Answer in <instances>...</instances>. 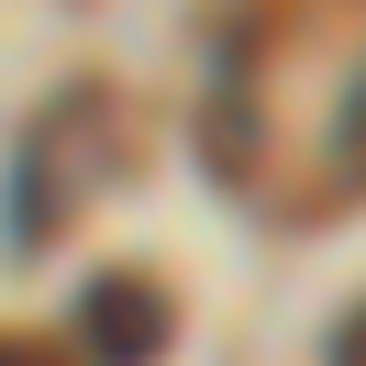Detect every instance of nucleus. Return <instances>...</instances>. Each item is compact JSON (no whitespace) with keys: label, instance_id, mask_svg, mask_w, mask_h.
Listing matches in <instances>:
<instances>
[{"label":"nucleus","instance_id":"f257e3e1","mask_svg":"<svg viewBox=\"0 0 366 366\" xmlns=\"http://www.w3.org/2000/svg\"><path fill=\"white\" fill-rule=\"evenodd\" d=\"M112 167H122V112H112V89L45 100V122L23 134V167H11V244L56 233L100 178H112Z\"/></svg>","mask_w":366,"mask_h":366},{"label":"nucleus","instance_id":"f03ea898","mask_svg":"<svg viewBox=\"0 0 366 366\" xmlns=\"http://www.w3.org/2000/svg\"><path fill=\"white\" fill-rule=\"evenodd\" d=\"M167 333H178V311H167L156 277H89V300H78V344H89L100 366H156Z\"/></svg>","mask_w":366,"mask_h":366},{"label":"nucleus","instance_id":"7ed1b4c3","mask_svg":"<svg viewBox=\"0 0 366 366\" xmlns=\"http://www.w3.org/2000/svg\"><path fill=\"white\" fill-rule=\"evenodd\" d=\"M333 189L344 200L366 189V78H355V100H344V122H333Z\"/></svg>","mask_w":366,"mask_h":366},{"label":"nucleus","instance_id":"20e7f679","mask_svg":"<svg viewBox=\"0 0 366 366\" xmlns=\"http://www.w3.org/2000/svg\"><path fill=\"white\" fill-rule=\"evenodd\" d=\"M322 355H333V366H366V300H355V311L333 322V344H322Z\"/></svg>","mask_w":366,"mask_h":366},{"label":"nucleus","instance_id":"39448f33","mask_svg":"<svg viewBox=\"0 0 366 366\" xmlns=\"http://www.w3.org/2000/svg\"><path fill=\"white\" fill-rule=\"evenodd\" d=\"M0 366H45V355H34V344H0Z\"/></svg>","mask_w":366,"mask_h":366}]
</instances>
